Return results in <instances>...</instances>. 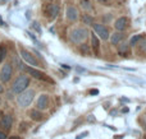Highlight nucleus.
Masks as SVG:
<instances>
[{
    "label": "nucleus",
    "mask_w": 146,
    "mask_h": 139,
    "mask_svg": "<svg viewBox=\"0 0 146 139\" xmlns=\"http://www.w3.org/2000/svg\"><path fill=\"white\" fill-rule=\"evenodd\" d=\"M0 139H7V135L4 132H0Z\"/></svg>",
    "instance_id": "26"
},
{
    "label": "nucleus",
    "mask_w": 146,
    "mask_h": 139,
    "mask_svg": "<svg viewBox=\"0 0 146 139\" xmlns=\"http://www.w3.org/2000/svg\"><path fill=\"white\" fill-rule=\"evenodd\" d=\"M12 74H13L12 65H10L9 63L4 64V65H3V68H1V70H0V78H1V81L4 82V83L9 82L10 78H12Z\"/></svg>",
    "instance_id": "4"
},
{
    "label": "nucleus",
    "mask_w": 146,
    "mask_h": 139,
    "mask_svg": "<svg viewBox=\"0 0 146 139\" xmlns=\"http://www.w3.org/2000/svg\"><path fill=\"white\" fill-rule=\"evenodd\" d=\"M123 37H124L123 33H122L121 31H117V32L110 37V41H111V43H113V45H118V43L123 40Z\"/></svg>",
    "instance_id": "14"
},
{
    "label": "nucleus",
    "mask_w": 146,
    "mask_h": 139,
    "mask_svg": "<svg viewBox=\"0 0 146 139\" xmlns=\"http://www.w3.org/2000/svg\"><path fill=\"white\" fill-rule=\"evenodd\" d=\"M81 7L85 10H91L92 9V5H91L90 0H81Z\"/></svg>",
    "instance_id": "17"
},
{
    "label": "nucleus",
    "mask_w": 146,
    "mask_h": 139,
    "mask_svg": "<svg viewBox=\"0 0 146 139\" xmlns=\"http://www.w3.org/2000/svg\"><path fill=\"white\" fill-rule=\"evenodd\" d=\"M17 101H18V105L21 107H27L31 105V102L33 101V97H35V91L33 89H25L23 92L18 93Z\"/></svg>",
    "instance_id": "1"
},
{
    "label": "nucleus",
    "mask_w": 146,
    "mask_h": 139,
    "mask_svg": "<svg viewBox=\"0 0 146 139\" xmlns=\"http://www.w3.org/2000/svg\"><path fill=\"white\" fill-rule=\"evenodd\" d=\"M12 124H13V117L10 116V115H5V116H3V119L0 120V125H1V128H4L5 130L10 129Z\"/></svg>",
    "instance_id": "12"
},
{
    "label": "nucleus",
    "mask_w": 146,
    "mask_h": 139,
    "mask_svg": "<svg viewBox=\"0 0 146 139\" xmlns=\"http://www.w3.org/2000/svg\"><path fill=\"white\" fill-rule=\"evenodd\" d=\"M28 84H30V78H28L27 75H19L14 81V83H13L12 91L14 92V93H21V92H23L25 89H27Z\"/></svg>",
    "instance_id": "2"
},
{
    "label": "nucleus",
    "mask_w": 146,
    "mask_h": 139,
    "mask_svg": "<svg viewBox=\"0 0 146 139\" xmlns=\"http://www.w3.org/2000/svg\"><path fill=\"white\" fill-rule=\"evenodd\" d=\"M94 32L98 33V36L101 40H108L109 38V31L106 27H104L103 24H98V23H92Z\"/></svg>",
    "instance_id": "6"
},
{
    "label": "nucleus",
    "mask_w": 146,
    "mask_h": 139,
    "mask_svg": "<svg viewBox=\"0 0 146 139\" xmlns=\"http://www.w3.org/2000/svg\"><path fill=\"white\" fill-rule=\"evenodd\" d=\"M66 17L68 20H71V22H76V20L78 19V12L77 9H76L74 7H68L66 10Z\"/></svg>",
    "instance_id": "11"
},
{
    "label": "nucleus",
    "mask_w": 146,
    "mask_h": 139,
    "mask_svg": "<svg viewBox=\"0 0 146 139\" xmlns=\"http://www.w3.org/2000/svg\"><path fill=\"white\" fill-rule=\"evenodd\" d=\"M21 56H22V59L26 61L27 64H30V65H33V66H37V61H36V59L33 58V55H31V52H28L27 50H25V49H22L21 50Z\"/></svg>",
    "instance_id": "8"
},
{
    "label": "nucleus",
    "mask_w": 146,
    "mask_h": 139,
    "mask_svg": "<svg viewBox=\"0 0 146 139\" xmlns=\"http://www.w3.org/2000/svg\"><path fill=\"white\" fill-rule=\"evenodd\" d=\"M87 121L88 123H95V117H94V115H88V116H87Z\"/></svg>",
    "instance_id": "23"
},
{
    "label": "nucleus",
    "mask_w": 146,
    "mask_h": 139,
    "mask_svg": "<svg viewBox=\"0 0 146 139\" xmlns=\"http://www.w3.org/2000/svg\"><path fill=\"white\" fill-rule=\"evenodd\" d=\"M82 20H83V23H85V24H92V23H94L92 17H90L88 14H85V15H83Z\"/></svg>",
    "instance_id": "19"
},
{
    "label": "nucleus",
    "mask_w": 146,
    "mask_h": 139,
    "mask_svg": "<svg viewBox=\"0 0 146 139\" xmlns=\"http://www.w3.org/2000/svg\"><path fill=\"white\" fill-rule=\"evenodd\" d=\"M3 92H4V87H3L1 83H0V93H3Z\"/></svg>",
    "instance_id": "28"
},
{
    "label": "nucleus",
    "mask_w": 146,
    "mask_h": 139,
    "mask_svg": "<svg viewBox=\"0 0 146 139\" xmlns=\"http://www.w3.org/2000/svg\"><path fill=\"white\" fill-rule=\"evenodd\" d=\"M9 139H21V138L18 137V135H12V137H10Z\"/></svg>",
    "instance_id": "27"
},
{
    "label": "nucleus",
    "mask_w": 146,
    "mask_h": 139,
    "mask_svg": "<svg viewBox=\"0 0 146 139\" xmlns=\"http://www.w3.org/2000/svg\"><path fill=\"white\" fill-rule=\"evenodd\" d=\"M33 28H35V30H37V32H38V33L41 32L40 27H38V23H33Z\"/></svg>",
    "instance_id": "24"
},
{
    "label": "nucleus",
    "mask_w": 146,
    "mask_h": 139,
    "mask_svg": "<svg viewBox=\"0 0 146 139\" xmlns=\"http://www.w3.org/2000/svg\"><path fill=\"white\" fill-rule=\"evenodd\" d=\"M86 135H88V132H83V133H81V134H78L77 137H76V139H83Z\"/></svg>",
    "instance_id": "22"
},
{
    "label": "nucleus",
    "mask_w": 146,
    "mask_h": 139,
    "mask_svg": "<svg viewBox=\"0 0 146 139\" xmlns=\"http://www.w3.org/2000/svg\"><path fill=\"white\" fill-rule=\"evenodd\" d=\"M5 55H7V49H5V46H0V63H1L3 60H4Z\"/></svg>",
    "instance_id": "20"
},
{
    "label": "nucleus",
    "mask_w": 146,
    "mask_h": 139,
    "mask_svg": "<svg viewBox=\"0 0 146 139\" xmlns=\"http://www.w3.org/2000/svg\"><path fill=\"white\" fill-rule=\"evenodd\" d=\"M90 94H98L99 93V91L98 89H90V92H88Z\"/></svg>",
    "instance_id": "25"
},
{
    "label": "nucleus",
    "mask_w": 146,
    "mask_h": 139,
    "mask_svg": "<svg viewBox=\"0 0 146 139\" xmlns=\"http://www.w3.org/2000/svg\"><path fill=\"white\" fill-rule=\"evenodd\" d=\"M49 106V97L48 94L42 93L40 94V97L37 98V101H36V109L37 110H46Z\"/></svg>",
    "instance_id": "7"
},
{
    "label": "nucleus",
    "mask_w": 146,
    "mask_h": 139,
    "mask_svg": "<svg viewBox=\"0 0 146 139\" xmlns=\"http://www.w3.org/2000/svg\"><path fill=\"white\" fill-rule=\"evenodd\" d=\"M118 52L121 54L122 56L128 55V52H129V46H128V43H122V45H119Z\"/></svg>",
    "instance_id": "16"
},
{
    "label": "nucleus",
    "mask_w": 146,
    "mask_h": 139,
    "mask_svg": "<svg viewBox=\"0 0 146 139\" xmlns=\"http://www.w3.org/2000/svg\"><path fill=\"white\" fill-rule=\"evenodd\" d=\"M58 13H59V7L56 4H49L45 9V14L50 19H54V18L58 17Z\"/></svg>",
    "instance_id": "9"
},
{
    "label": "nucleus",
    "mask_w": 146,
    "mask_h": 139,
    "mask_svg": "<svg viewBox=\"0 0 146 139\" xmlns=\"http://www.w3.org/2000/svg\"><path fill=\"white\" fill-rule=\"evenodd\" d=\"M141 43H140V49H141V51L144 54H146V38H141Z\"/></svg>",
    "instance_id": "21"
},
{
    "label": "nucleus",
    "mask_w": 146,
    "mask_h": 139,
    "mask_svg": "<svg viewBox=\"0 0 146 139\" xmlns=\"http://www.w3.org/2000/svg\"><path fill=\"white\" fill-rule=\"evenodd\" d=\"M0 104H1V100H0Z\"/></svg>",
    "instance_id": "29"
},
{
    "label": "nucleus",
    "mask_w": 146,
    "mask_h": 139,
    "mask_svg": "<svg viewBox=\"0 0 146 139\" xmlns=\"http://www.w3.org/2000/svg\"><path fill=\"white\" fill-rule=\"evenodd\" d=\"M145 139H146V135H145Z\"/></svg>",
    "instance_id": "30"
},
{
    "label": "nucleus",
    "mask_w": 146,
    "mask_h": 139,
    "mask_svg": "<svg viewBox=\"0 0 146 139\" xmlns=\"http://www.w3.org/2000/svg\"><path fill=\"white\" fill-rule=\"evenodd\" d=\"M23 69H25V70L27 71L28 74H31L32 77H35L36 79H40V81H45V82H50V83H51V79H50V78H48V77H46V74H45V73H42V71L37 70V69L30 68V66H25Z\"/></svg>",
    "instance_id": "5"
},
{
    "label": "nucleus",
    "mask_w": 146,
    "mask_h": 139,
    "mask_svg": "<svg viewBox=\"0 0 146 139\" xmlns=\"http://www.w3.org/2000/svg\"><path fill=\"white\" fill-rule=\"evenodd\" d=\"M127 26H128V18L127 17H119L118 19L114 22V28H115L117 31H124L127 28Z\"/></svg>",
    "instance_id": "10"
},
{
    "label": "nucleus",
    "mask_w": 146,
    "mask_h": 139,
    "mask_svg": "<svg viewBox=\"0 0 146 139\" xmlns=\"http://www.w3.org/2000/svg\"><path fill=\"white\" fill-rule=\"evenodd\" d=\"M30 117L32 120H35V121H40V120L44 119V115L42 112H41V110H31L30 111Z\"/></svg>",
    "instance_id": "13"
},
{
    "label": "nucleus",
    "mask_w": 146,
    "mask_h": 139,
    "mask_svg": "<svg viewBox=\"0 0 146 139\" xmlns=\"http://www.w3.org/2000/svg\"><path fill=\"white\" fill-rule=\"evenodd\" d=\"M141 38H142V36H141V35H136V36H133V37L131 38V41H129V45H131V46H135L140 40H141Z\"/></svg>",
    "instance_id": "18"
},
{
    "label": "nucleus",
    "mask_w": 146,
    "mask_h": 139,
    "mask_svg": "<svg viewBox=\"0 0 146 139\" xmlns=\"http://www.w3.org/2000/svg\"><path fill=\"white\" fill-rule=\"evenodd\" d=\"M86 37H87V31L85 28H76V30H73L71 32V40L74 43L82 42Z\"/></svg>",
    "instance_id": "3"
},
{
    "label": "nucleus",
    "mask_w": 146,
    "mask_h": 139,
    "mask_svg": "<svg viewBox=\"0 0 146 139\" xmlns=\"http://www.w3.org/2000/svg\"><path fill=\"white\" fill-rule=\"evenodd\" d=\"M91 45H92V49H94V52L98 55L99 54V47H100V43H99V40L96 37V35H91Z\"/></svg>",
    "instance_id": "15"
}]
</instances>
